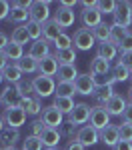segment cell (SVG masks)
<instances>
[{
	"instance_id": "28",
	"label": "cell",
	"mask_w": 132,
	"mask_h": 150,
	"mask_svg": "<svg viewBox=\"0 0 132 150\" xmlns=\"http://www.w3.org/2000/svg\"><path fill=\"white\" fill-rule=\"evenodd\" d=\"M10 42L20 44V46H24V44H28V42H30V36H28V30H26V24H20V26H16V28L12 30Z\"/></svg>"
},
{
	"instance_id": "52",
	"label": "cell",
	"mask_w": 132,
	"mask_h": 150,
	"mask_svg": "<svg viewBox=\"0 0 132 150\" xmlns=\"http://www.w3.org/2000/svg\"><path fill=\"white\" fill-rule=\"evenodd\" d=\"M58 4H60V6H66V8H72V10H74V6H76V0H60Z\"/></svg>"
},
{
	"instance_id": "40",
	"label": "cell",
	"mask_w": 132,
	"mask_h": 150,
	"mask_svg": "<svg viewBox=\"0 0 132 150\" xmlns=\"http://www.w3.org/2000/svg\"><path fill=\"white\" fill-rule=\"evenodd\" d=\"M26 30H28V36H30V40L36 42V40H40L42 38V24L38 22H26Z\"/></svg>"
},
{
	"instance_id": "47",
	"label": "cell",
	"mask_w": 132,
	"mask_h": 150,
	"mask_svg": "<svg viewBox=\"0 0 132 150\" xmlns=\"http://www.w3.org/2000/svg\"><path fill=\"white\" fill-rule=\"evenodd\" d=\"M122 122L132 124V104H128V106H126V110L122 112Z\"/></svg>"
},
{
	"instance_id": "45",
	"label": "cell",
	"mask_w": 132,
	"mask_h": 150,
	"mask_svg": "<svg viewBox=\"0 0 132 150\" xmlns=\"http://www.w3.org/2000/svg\"><path fill=\"white\" fill-rule=\"evenodd\" d=\"M10 8H12L10 2L0 0V20H8V16H10Z\"/></svg>"
},
{
	"instance_id": "4",
	"label": "cell",
	"mask_w": 132,
	"mask_h": 150,
	"mask_svg": "<svg viewBox=\"0 0 132 150\" xmlns=\"http://www.w3.org/2000/svg\"><path fill=\"white\" fill-rule=\"evenodd\" d=\"M94 42L96 38L92 34V30H88V28H78V30H74V36H72V44L76 50H90V48H94Z\"/></svg>"
},
{
	"instance_id": "56",
	"label": "cell",
	"mask_w": 132,
	"mask_h": 150,
	"mask_svg": "<svg viewBox=\"0 0 132 150\" xmlns=\"http://www.w3.org/2000/svg\"><path fill=\"white\" fill-rule=\"evenodd\" d=\"M0 150H16V148H0Z\"/></svg>"
},
{
	"instance_id": "48",
	"label": "cell",
	"mask_w": 132,
	"mask_h": 150,
	"mask_svg": "<svg viewBox=\"0 0 132 150\" xmlns=\"http://www.w3.org/2000/svg\"><path fill=\"white\" fill-rule=\"evenodd\" d=\"M10 64V60H8V56H6V52L4 50H0V72H4V68Z\"/></svg>"
},
{
	"instance_id": "29",
	"label": "cell",
	"mask_w": 132,
	"mask_h": 150,
	"mask_svg": "<svg viewBox=\"0 0 132 150\" xmlns=\"http://www.w3.org/2000/svg\"><path fill=\"white\" fill-rule=\"evenodd\" d=\"M54 58L58 60V64H76V48H66V50H56Z\"/></svg>"
},
{
	"instance_id": "18",
	"label": "cell",
	"mask_w": 132,
	"mask_h": 150,
	"mask_svg": "<svg viewBox=\"0 0 132 150\" xmlns=\"http://www.w3.org/2000/svg\"><path fill=\"white\" fill-rule=\"evenodd\" d=\"M40 140H42L44 148H58L60 140H62V132L58 128H44V132L40 134Z\"/></svg>"
},
{
	"instance_id": "41",
	"label": "cell",
	"mask_w": 132,
	"mask_h": 150,
	"mask_svg": "<svg viewBox=\"0 0 132 150\" xmlns=\"http://www.w3.org/2000/svg\"><path fill=\"white\" fill-rule=\"evenodd\" d=\"M54 48L56 50H66V48H72V36H68L66 32H62L58 36V40L54 42Z\"/></svg>"
},
{
	"instance_id": "10",
	"label": "cell",
	"mask_w": 132,
	"mask_h": 150,
	"mask_svg": "<svg viewBox=\"0 0 132 150\" xmlns=\"http://www.w3.org/2000/svg\"><path fill=\"white\" fill-rule=\"evenodd\" d=\"M80 20H82V28H88V30H94L98 24H102V14L98 8H82L80 12Z\"/></svg>"
},
{
	"instance_id": "23",
	"label": "cell",
	"mask_w": 132,
	"mask_h": 150,
	"mask_svg": "<svg viewBox=\"0 0 132 150\" xmlns=\"http://www.w3.org/2000/svg\"><path fill=\"white\" fill-rule=\"evenodd\" d=\"M56 76H58V82H74L76 78H78L76 64H60Z\"/></svg>"
},
{
	"instance_id": "42",
	"label": "cell",
	"mask_w": 132,
	"mask_h": 150,
	"mask_svg": "<svg viewBox=\"0 0 132 150\" xmlns=\"http://www.w3.org/2000/svg\"><path fill=\"white\" fill-rule=\"evenodd\" d=\"M118 132H120V140H126V142H132V124H126V122H120V124H118Z\"/></svg>"
},
{
	"instance_id": "44",
	"label": "cell",
	"mask_w": 132,
	"mask_h": 150,
	"mask_svg": "<svg viewBox=\"0 0 132 150\" xmlns=\"http://www.w3.org/2000/svg\"><path fill=\"white\" fill-rule=\"evenodd\" d=\"M44 128H46V126L42 124V120H40V118L34 120V122L30 124V136H38V138H40V134L44 132Z\"/></svg>"
},
{
	"instance_id": "20",
	"label": "cell",
	"mask_w": 132,
	"mask_h": 150,
	"mask_svg": "<svg viewBox=\"0 0 132 150\" xmlns=\"http://www.w3.org/2000/svg\"><path fill=\"white\" fill-rule=\"evenodd\" d=\"M100 140L106 144V146H110V148H114L116 144L120 142V132H118V124H110V126H106L102 132H100Z\"/></svg>"
},
{
	"instance_id": "34",
	"label": "cell",
	"mask_w": 132,
	"mask_h": 150,
	"mask_svg": "<svg viewBox=\"0 0 132 150\" xmlns=\"http://www.w3.org/2000/svg\"><path fill=\"white\" fill-rule=\"evenodd\" d=\"M74 94H76L74 82H58V84H56V94H54V96H66V98H72Z\"/></svg>"
},
{
	"instance_id": "55",
	"label": "cell",
	"mask_w": 132,
	"mask_h": 150,
	"mask_svg": "<svg viewBox=\"0 0 132 150\" xmlns=\"http://www.w3.org/2000/svg\"><path fill=\"white\" fill-rule=\"evenodd\" d=\"M2 80H4V72H0V84H2Z\"/></svg>"
},
{
	"instance_id": "27",
	"label": "cell",
	"mask_w": 132,
	"mask_h": 150,
	"mask_svg": "<svg viewBox=\"0 0 132 150\" xmlns=\"http://www.w3.org/2000/svg\"><path fill=\"white\" fill-rule=\"evenodd\" d=\"M114 84H110V86H104V88H98L94 92V100H96V106H106L108 100L114 96Z\"/></svg>"
},
{
	"instance_id": "15",
	"label": "cell",
	"mask_w": 132,
	"mask_h": 150,
	"mask_svg": "<svg viewBox=\"0 0 132 150\" xmlns=\"http://www.w3.org/2000/svg\"><path fill=\"white\" fill-rule=\"evenodd\" d=\"M28 56H32L34 60H44L46 56H50V42H46L44 38L36 40L30 44V50H28Z\"/></svg>"
},
{
	"instance_id": "22",
	"label": "cell",
	"mask_w": 132,
	"mask_h": 150,
	"mask_svg": "<svg viewBox=\"0 0 132 150\" xmlns=\"http://www.w3.org/2000/svg\"><path fill=\"white\" fill-rule=\"evenodd\" d=\"M20 106L26 110V114H28V116L42 114V110H44V106H42V98H38V96H32V98H22V104H20Z\"/></svg>"
},
{
	"instance_id": "19",
	"label": "cell",
	"mask_w": 132,
	"mask_h": 150,
	"mask_svg": "<svg viewBox=\"0 0 132 150\" xmlns=\"http://www.w3.org/2000/svg\"><path fill=\"white\" fill-rule=\"evenodd\" d=\"M126 106H128V104H126V98L120 96V94H114V96L108 100V104L104 108H106V112L110 116H122V112L126 110Z\"/></svg>"
},
{
	"instance_id": "53",
	"label": "cell",
	"mask_w": 132,
	"mask_h": 150,
	"mask_svg": "<svg viewBox=\"0 0 132 150\" xmlns=\"http://www.w3.org/2000/svg\"><path fill=\"white\" fill-rule=\"evenodd\" d=\"M4 128H6V122H4V118H2V114H0V134H2Z\"/></svg>"
},
{
	"instance_id": "3",
	"label": "cell",
	"mask_w": 132,
	"mask_h": 150,
	"mask_svg": "<svg viewBox=\"0 0 132 150\" xmlns=\"http://www.w3.org/2000/svg\"><path fill=\"white\" fill-rule=\"evenodd\" d=\"M52 16L50 12V2L48 0H34L30 6V20L38 24H46Z\"/></svg>"
},
{
	"instance_id": "7",
	"label": "cell",
	"mask_w": 132,
	"mask_h": 150,
	"mask_svg": "<svg viewBox=\"0 0 132 150\" xmlns=\"http://www.w3.org/2000/svg\"><path fill=\"white\" fill-rule=\"evenodd\" d=\"M90 126L102 132L106 126H110V114L106 112L104 106H92L90 110Z\"/></svg>"
},
{
	"instance_id": "50",
	"label": "cell",
	"mask_w": 132,
	"mask_h": 150,
	"mask_svg": "<svg viewBox=\"0 0 132 150\" xmlns=\"http://www.w3.org/2000/svg\"><path fill=\"white\" fill-rule=\"evenodd\" d=\"M66 150H84V146L80 144V142H76V140L72 138L68 144H66Z\"/></svg>"
},
{
	"instance_id": "36",
	"label": "cell",
	"mask_w": 132,
	"mask_h": 150,
	"mask_svg": "<svg viewBox=\"0 0 132 150\" xmlns=\"http://www.w3.org/2000/svg\"><path fill=\"white\" fill-rule=\"evenodd\" d=\"M96 8L100 10L102 16L104 14H112L114 16V12L118 8V2H114V0H96Z\"/></svg>"
},
{
	"instance_id": "31",
	"label": "cell",
	"mask_w": 132,
	"mask_h": 150,
	"mask_svg": "<svg viewBox=\"0 0 132 150\" xmlns=\"http://www.w3.org/2000/svg\"><path fill=\"white\" fill-rule=\"evenodd\" d=\"M52 104L58 108L62 114H70L72 110H74V106H76L74 100H72V98H66V96H54V102Z\"/></svg>"
},
{
	"instance_id": "6",
	"label": "cell",
	"mask_w": 132,
	"mask_h": 150,
	"mask_svg": "<svg viewBox=\"0 0 132 150\" xmlns=\"http://www.w3.org/2000/svg\"><path fill=\"white\" fill-rule=\"evenodd\" d=\"M112 24H118L122 28H128L132 24V2L128 0H122L118 2V8L114 12V22Z\"/></svg>"
},
{
	"instance_id": "5",
	"label": "cell",
	"mask_w": 132,
	"mask_h": 150,
	"mask_svg": "<svg viewBox=\"0 0 132 150\" xmlns=\"http://www.w3.org/2000/svg\"><path fill=\"white\" fill-rule=\"evenodd\" d=\"M26 110H24L22 106H18V108H6L4 110V122H6V126L8 128H16V130H20V126L26 124Z\"/></svg>"
},
{
	"instance_id": "33",
	"label": "cell",
	"mask_w": 132,
	"mask_h": 150,
	"mask_svg": "<svg viewBox=\"0 0 132 150\" xmlns=\"http://www.w3.org/2000/svg\"><path fill=\"white\" fill-rule=\"evenodd\" d=\"M110 44H114V46H118L120 42H122V38L128 34L130 30L128 28H122V26H118V24H110Z\"/></svg>"
},
{
	"instance_id": "46",
	"label": "cell",
	"mask_w": 132,
	"mask_h": 150,
	"mask_svg": "<svg viewBox=\"0 0 132 150\" xmlns=\"http://www.w3.org/2000/svg\"><path fill=\"white\" fill-rule=\"evenodd\" d=\"M118 64L126 66V68L132 72V52H130V54H120V56H118Z\"/></svg>"
},
{
	"instance_id": "30",
	"label": "cell",
	"mask_w": 132,
	"mask_h": 150,
	"mask_svg": "<svg viewBox=\"0 0 132 150\" xmlns=\"http://www.w3.org/2000/svg\"><path fill=\"white\" fill-rule=\"evenodd\" d=\"M16 64L20 66L22 74H34V72H38V64H40V62H38V60H34L32 56H28V54H26V56H24L22 60H18Z\"/></svg>"
},
{
	"instance_id": "14",
	"label": "cell",
	"mask_w": 132,
	"mask_h": 150,
	"mask_svg": "<svg viewBox=\"0 0 132 150\" xmlns=\"http://www.w3.org/2000/svg\"><path fill=\"white\" fill-rule=\"evenodd\" d=\"M12 8H10V16H8V22H30V10L24 6L22 2H10Z\"/></svg>"
},
{
	"instance_id": "37",
	"label": "cell",
	"mask_w": 132,
	"mask_h": 150,
	"mask_svg": "<svg viewBox=\"0 0 132 150\" xmlns=\"http://www.w3.org/2000/svg\"><path fill=\"white\" fill-rule=\"evenodd\" d=\"M4 52H6V56H8V60H22L24 58V48L20 46V44H14V42H10L8 46L4 48Z\"/></svg>"
},
{
	"instance_id": "58",
	"label": "cell",
	"mask_w": 132,
	"mask_h": 150,
	"mask_svg": "<svg viewBox=\"0 0 132 150\" xmlns=\"http://www.w3.org/2000/svg\"><path fill=\"white\" fill-rule=\"evenodd\" d=\"M130 78H132V72H130Z\"/></svg>"
},
{
	"instance_id": "11",
	"label": "cell",
	"mask_w": 132,
	"mask_h": 150,
	"mask_svg": "<svg viewBox=\"0 0 132 150\" xmlns=\"http://www.w3.org/2000/svg\"><path fill=\"white\" fill-rule=\"evenodd\" d=\"M74 86H76V94H82V96H94L96 92L92 74H78V78L74 80Z\"/></svg>"
},
{
	"instance_id": "54",
	"label": "cell",
	"mask_w": 132,
	"mask_h": 150,
	"mask_svg": "<svg viewBox=\"0 0 132 150\" xmlns=\"http://www.w3.org/2000/svg\"><path fill=\"white\" fill-rule=\"evenodd\" d=\"M128 98H130V104H132V86L128 88Z\"/></svg>"
},
{
	"instance_id": "39",
	"label": "cell",
	"mask_w": 132,
	"mask_h": 150,
	"mask_svg": "<svg viewBox=\"0 0 132 150\" xmlns=\"http://www.w3.org/2000/svg\"><path fill=\"white\" fill-rule=\"evenodd\" d=\"M112 76H114V80H116V82H126L128 78H130V70L116 62V66L112 68Z\"/></svg>"
},
{
	"instance_id": "35",
	"label": "cell",
	"mask_w": 132,
	"mask_h": 150,
	"mask_svg": "<svg viewBox=\"0 0 132 150\" xmlns=\"http://www.w3.org/2000/svg\"><path fill=\"white\" fill-rule=\"evenodd\" d=\"M16 90H18V94H20L22 98H32V96H36L32 80H20L16 84Z\"/></svg>"
},
{
	"instance_id": "16",
	"label": "cell",
	"mask_w": 132,
	"mask_h": 150,
	"mask_svg": "<svg viewBox=\"0 0 132 150\" xmlns=\"http://www.w3.org/2000/svg\"><path fill=\"white\" fill-rule=\"evenodd\" d=\"M20 142V130L16 128H4L0 134V148H16V144Z\"/></svg>"
},
{
	"instance_id": "38",
	"label": "cell",
	"mask_w": 132,
	"mask_h": 150,
	"mask_svg": "<svg viewBox=\"0 0 132 150\" xmlns=\"http://www.w3.org/2000/svg\"><path fill=\"white\" fill-rule=\"evenodd\" d=\"M22 150H44V144L38 136H26L22 140Z\"/></svg>"
},
{
	"instance_id": "25",
	"label": "cell",
	"mask_w": 132,
	"mask_h": 150,
	"mask_svg": "<svg viewBox=\"0 0 132 150\" xmlns=\"http://www.w3.org/2000/svg\"><path fill=\"white\" fill-rule=\"evenodd\" d=\"M110 72V62L104 60L100 56H94L90 60V74H96V76H104Z\"/></svg>"
},
{
	"instance_id": "26",
	"label": "cell",
	"mask_w": 132,
	"mask_h": 150,
	"mask_svg": "<svg viewBox=\"0 0 132 150\" xmlns=\"http://www.w3.org/2000/svg\"><path fill=\"white\" fill-rule=\"evenodd\" d=\"M4 80H8L12 86H16L18 82L22 80V70L16 62H10L6 68H4Z\"/></svg>"
},
{
	"instance_id": "17",
	"label": "cell",
	"mask_w": 132,
	"mask_h": 150,
	"mask_svg": "<svg viewBox=\"0 0 132 150\" xmlns=\"http://www.w3.org/2000/svg\"><path fill=\"white\" fill-rule=\"evenodd\" d=\"M58 66H60L58 60L54 58V54H50V56H46L44 60H40V64H38V74L54 78V76L58 74Z\"/></svg>"
},
{
	"instance_id": "51",
	"label": "cell",
	"mask_w": 132,
	"mask_h": 150,
	"mask_svg": "<svg viewBox=\"0 0 132 150\" xmlns=\"http://www.w3.org/2000/svg\"><path fill=\"white\" fill-rule=\"evenodd\" d=\"M10 44V40H8V36L4 34V32H0V50H4V48Z\"/></svg>"
},
{
	"instance_id": "49",
	"label": "cell",
	"mask_w": 132,
	"mask_h": 150,
	"mask_svg": "<svg viewBox=\"0 0 132 150\" xmlns=\"http://www.w3.org/2000/svg\"><path fill=\"white\" fill-rule=\"evenodd\" d=\"M114 150H132V142H126V140H120L118 144L114 146Z\"/></svg>"
},
{
	"instance_id": "12",
	"label": "cell",
	"mask_w": 132,
	"mask_h": 150,
	"mask_svg": "<svg viewBox=\"0 0 132 150\" xmlns=\"http://www.w3.org/2000/svg\"><path fill=\"white\" fill-rule=\"evenodd\" d=\"M52 20H54V22H56L60 28L64 30V28L74 26L76 16H74V10H72V8H66V6H60V4H58V10L52 14Z\"/></svg>"
},
{
	"instance_id": "21",
	"label": "cell",
	"mask_w": 132,
	"mask_h": 150,
	"mask_svg": "<svg viewBox=\"0 0 132 150\" xmlns=\"http://www.w3.org/2000/svg\"><path fill=\"white\" fill-rule=\"evenodd\" d=\"M60 34H62V28H60V26L54 22L52 18H50L46 24H42V38H44L46 42L54 44V42L58 40V36H60Z\"/></svg>"
},
{
	"instance_id": "8",
	"label": "cell",
	"mask_w": 132,
	"mask_h": 150,
	"mask_svg": "<svg viewBox=\"0 0 132 150\" xmlns=\"http://www.w3.org/2000/svg\"><path fill=\"white\" fill-rule=\"evenodd\" d=\"M74 140H76V142H80L84 148H86V146H94L96 142L100 140V132H98L96 128H92L90 124H86V126L78 128V132H76Z\"/></svg>"
},
{
	"instance_id": "9",
	"label": "cell",
	"mask_w": 132,
	"mask_h": 150,
	"mask_svg": "<svg viewBox=\"0 0 132 150\" xmlns=\"http://www.w3.org/2000/svg\"><path fill=\"white\" fill-rule=\"evenodd\" d=\"M90 106L84 102H78L76 106H74V110H72L70 114H68V122L70 124H74V126H82V124H86V122H90Z\"/></svg>"
},
{
	"instance_id": "2",
	"label": "cell",
	"mask_w": 132,
	"mask_h": 150,
	"mask_svg": "<svg viewBox=\"0 0 132 150\" xmlns=\"http://www.w3.org/2000/svg\"><path fill=\"white\" fill-rule=\"evenodd\" d=\"M40 120H42V124L46 128H58L60 130L62 124H64V114L60 112L54 104H50V106H44V110L40 114Z\"/></svg>"
},
{
	"instance_id": "43",
	"label": "cell",
	"mask_w": 132,
	"mask_h": 150,
	"mask_svg": "<svg viewBox=\"0 0 132 150\" xmlns=\"http://www.w3.org/2000/svg\"><path fill=\"white\" fill-rule=\"evenodd\" d=\"M118 50H120V54H130L132 52V32H128L122 38V42L118 44Z\"/></svg>"
},
{
	"instance_id": "13",
	"label": "cell",
	"mask_w": 132,
	"mask_h": 150,
	"mask_svg": "<svg viewBox=\"0 0 132 150\" xmlns=\"http://www.w3.org/2000/svg\"><path fill=\"white\" fill-rule=\"evenodd\" d=\"M0 102L4 104L6 108H18V106L22 104V96L18 94L16 86L8 84V86H6V88L0 92Z\"/></svg>"
},
{
	"instance_id": "32",
	"label": "cell",
	"mask_w": 132,
	"mask_h": 150,
	"mask_svg": "<svg viewBox=\"0 0 132 150\" xmlns=\"http://www.w3.org/2000/svg\"><path fill=\"white\" fill-rule=\"evenodd\" d=\"M110 24L106 22H102V24H98L94 30H92V34H94V38L100 42V44H104V42H110Z\"/></svg>"
},
{
	"instance_id": "1",
	"label": "cell",
	"mask_w": 132,
	"mask_h": 150,
	"mask_svg": "<svg viewBox=\"0 0 132 150\" xmlns=\"http://www.w3.org/2000/svg\"><path fill=\"white\" fill-rule=\"evenodd\" d=\"M32 84H34V92L38 98H48V96L56 94V80L50 76L38 74L36 78H32Z\"/></svg>"
},
{
	"instance_id": "57",
	"label": "cell",
	"mask_w": 132,
	"mask_h": 150,
	"mask_svg": "<svg viewBox=\"0 0 132 150\" xmlns=\"http://www.w3.org/2000/svg\"><path fill=\"white\" fill-rule=\"evenodd\" d=\"M44 150H60V148H44Z\"/></svg>"
},
{
	"instance_id": "24",
	"label": "cell",
	"mask_w": 132,
	"mask_h": 150,
	"mask_svg": "<svg viewBox=\"0 0 132 150\" xmlns=\"http://www.w3.org/2000/svg\"><path fill=\"white\" fill-rule=\"evenodd\" d=\"M96 56L104 58V60H114L116 56H120V50L118 46H114V44H110V42H104V44H98V48H96Z\"/></svg>"
},
{
	"instance_id": "59",
	"label": "cell",
	"mask_w": 132,
	"mask_h": 150,
	"mask_svg": "<svg viewBox=\"0 0 132 150\" xmlns=\"http://www.w3.org/2000/svg\"><path fill=\"white\" fill-rule=\"evenodd\" d=\"M0 104H2V102H0Z\"/></svg>"
}]
</instances>
